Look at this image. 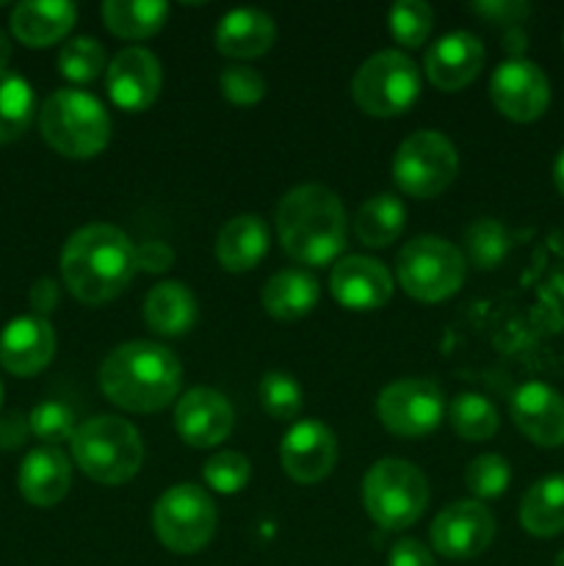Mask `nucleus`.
<instances>
[{"instance_id":"obj_46","label":"nucleus","mask_w":564,"mask_h":566,"mask_svg":"<svg viewBox=\"0 0 564 566\" xmlns=\"http://www.w3.org/2000/svg\"><path fill=\"white\" fill-rule=\"evenodd\" d=\"M9 59H11V42H9V36L0 31V70H6Z\"/></svg>"},{"instance_id":"obj_24","label":"nucleus","mask_w":564,"mask_h":566,"mask_svg":"<svg viewBox=\"0 0 564 566\" xmlns=\"http://www.w3.org/2000/svg\"><path fill=\"white\" fill-rule=\"evenodd\" d=\"M269 252V227L260 216H236L216 235V260L230 274H247Z\"/></svg>"},{"instance_id":"obj_36","label":"nucleus","mask_w":564,"mask_h":566,"mask_svg":"<svg viewBox=\"0 0 564 566\" xmlns=\"http://www.w3.org/2000/svg\"><path fill=\"white\" fill-rule=\"evenodd\" d=\"M509 481H512V470H509L506 459L498 453H481L464 470V486L479 501L501 497L509 490Z\"/></svg>"},{"instance_id":"obj_17","label":"nucleus","mask_w":564,"mask_h":566,"mask_svg":"<svg viewBox=\"0 0 564 566\" xmlns=\"http://www.w3.org/2000/svg\"><path fill=\"white\" fill-rule=\"evenodd\" d=\"M236 415L230 401L210 387H194L177 398L175 429L191 448H216L232 434Z\"/></svg>"},{"instance_id":"obj_45","label":"nucleus","mask_w":564,"mask_h":566,"mask_svg":"<svg viewBox=\"0 0 564 566\" xmlns=\"http://www.w3.org/2000/svg\"><path fill=\"white\" fill-rule=\"evenodd\" d=\"M553 182H556L558 193L564 197V149L556 155V160H553Z\"/></svg>"},{"instance_id":"obj_6","label":"nucleus","mask_w":564,"mask_h":566,"mask_svg":"<svg viewBox=\"0 0 564 566\" xmlns=\"http://www.w3.org/2000/svg\"><path fill=\"white\" fill-rule=\"evenodd\" d=\"M363 506L385 531H404L429 506V481L404 459H382L363 479Z\"/></svg>"},{"instance_id":"obj_29","label":"nucleus","mask_w":564,"mask_h":566,"mask_svg":"<svg viewBox=\"0 0 564 566\" xmlns=\"http://www.w3.org/2000/svg\"><path fill=\"white\" fill-rule=\"evenodd\" d=\"M404 224H407L404 205L393 193H379V197H370L368 202L359 205L357 216H354V235L363 247L385 249L398 241Z\"/></svg>"},{"instance_id":"obj_7","label":"nucleus","mask_w":564,"mask_h":566,"mask_svg":"<svg viewBox=\"0 0 564 566\" xmlns=\"http://www.w3.org/2000/svg\"><path fill=\"white\" fill-rule=\"evenodd\" d=\"M352 97L368 116L390 119L418 103L420 72L401 50H382L365 59L352 77Z\"/></svg>"},{"instance_id":"obj_18","label":"nucleus","mask_w":564,"mask_h":566,"mask_svg":"<svg viewBox=\"0 0 564 566\" xmlns=\"http://www.w3.org/2000/svg\"><path fill=\"white\" fill-rule=\"evenodd\" d=\"M484 66V48L468 31H453L426 50L424 70L431 86L440 92H459L479 77Z\"/></svg>"},{"instance_id":"obj_41","label":"nucleus","mask_w":564,"mask_h":566,"mask_svg":"<svg viewBox=\"0 0 564 566\" xmlns=\"http://www.w3.org/2000/svg\"><path fill=\"white\" fill-rule=\"evenodd\" d=\"M175 263V252H171L169 243L164 241H149L136 247V269L149 271V274H164Z\"/></svg>"},{"instance_id":"obj_11","label":"nucleus","mask_w":564,"mask_h":566,"mask_svg":"<svg viewBox=\"0 0 564 566\" xmlns=\"http://www.w3.org/2000/svg\"><path fill=\"white\" fill-rule=\"evenodd\" d=\"M446 398L431 379H398L376 398V415L390 434L426 437L440 426Z\"/></svg>"},{"instance_id":"obj_1","label":"nucleus","mask_w":564,"mask_h":566,"mask_svg":"<svg viewBox=\"0 0 564 566\" xmlns=\"http://www.w3.org/2000/svg\"><path fill=\"white\" fill-rule=\"evenodd\" d=\"M136 247L111 224L81 227L61 249V280L83 304L114 302L136 276Z\"/></svg>"},{"instance_id":"obj_32","label":"nucleus","mask_w":564,"mask_h":566,"mask_svg":"<svg viewBox=\"0 0 564 566\" xmlns=\"http://www.w3.org/2000/svg\"><path fill=\"white\" fill-rule=\"evenodd\" d=\"M448 420H451V429L468 442L490 440L501 423L498 409L476 392H462V396L453 398L451 407H448Z\"/></svg>"},{"instance_id":"obj_26","label":"nucleus","mask_w":564,"mask_h":566,"mask_svg":"<svg viewBox=\"0 0 564 566\" xmlns=\"http://www.w3.org/2000/svg\"><path fill=\"white\" fill-rule=\"evenodd\" d=\"M197 321V298L182 282H158L144 298V324L164 337H180Z\"/></svg>"},{"instance_id":"obj_31","label":"nucleus","mask_w":564,"mask_h":566,"mask_svg":"<svg viewBox=\"0 0 564 566\" xmlns=\"http://www.w3.org/2000/svg\"><path fill=\"white\" fill-rule=\"evenodd\" d=\"M464 249H468L470 265H476L479 271H492L506 260L509 249H512V235L501 221L484 216L464 230Z\"/></svg>"},{"instance_id":"obj_48","label":"nucleus","mask_w":564,"mask_h":566,"mask_svg":"<svg viewBox=\"0 0 564 566\" xmlns=\"http://www.w3.org/2000/svg\"><path fill=\"white\" fill-rule=\"evenodd\" d=\"M0 403H3V385H0Z\"/></svg>"},{"instance_id":"obj_33","label":"nucleus","mask_w":564,"mask_h":566,"mask_svg":"<svg viewBox=\"0 0 564 566\" xmlns=\"http://www.w3.org/2000/svg\"><path fill=\"white\" fill-rule=\"evenodd\" d=\"M258 392L263 412L269 415V418L282 420V423L299 418V412H302L304 407L302 385H299L291 374H285V370H269V374L260 379Z\"/></svg>"},{"instance_id":"obj_16","label":"nucleus","mask_w":564,"mask_h":566,"mask_svg":"<svg viewBox=\"0 0 564 566\" xmlns=\"http://www.w3.org/2000/svg\"><path fill=\"white\" fill-rule=\"evenodd\" d=\"M330 291L341 307L354 313H370L390 302L393 276L385 263L365 254H348L341 258L332 269Z\"/></svg>"},{"instance_id":"obj_4","label":"nucleus","mask_w":564,"mask_h":566,"mask_svg":"<svg viewBox=\"0 0 564 566\" xmlns=\"http://www.w3.org/2000/svg\"><path fill=\"white\" fill-rule=\"evenodd\" d=\"M72 459L83 475L103 486H119L136 479L144 464V442L136 426L114 415H97L75 429Z\"/></svg>"},{"instance_id":"obj_25","label":"nucleus","mask_w":564,"mask_h":566,"mask_svg":"<svg viewBox=\"0 0 564 566\" xmlns=\"http://www.w3.org/2000/svg\"><path fill=\"white\" fill-rule=\"evenodd\" d=\"M321 298V287L313 274L302 269L276 271L263 285L260 302L263 310L276 321H299L315 310Z\"/></svg>"},{"instance_id":"obj_37","label":"nucleus","mask_w":564,"mask_h":566,"mask_svg":"<svg viewBox=\"0 0 564 566\" xmlns=\"http://www.w3.org/2000/svg\"><path fill=\"white\" fill-rule=\"evenodd\" d=\"M202 479L216 495H236L252 479L249 459L238 451H219L202 468Z\"/></svg>"},{"instance_id":"obj_44","label":"nucleus","mask_w":564,"mask_h":566,"mask_svg":"<svg viewBox=\"0 0 564 566\" xmlns=\"http://www.w3.org/2000/svg\"><path fill=\"white\" fill-rule=\"evenodd\" d=\"M28 431H31V426H28V418H22L20 412H11L6 415L3 420H0V446L3 448H17L25 442Z\"/></svg>"},{"instance_id":"obj_19","label":"nucleus","mask_w":564,"mask_h":566,"mask_svg":"<svg viewBox=\"0 0 564 566\" xmlns=\"http://www.w3.org/2000/svg\"><path fill=\"white\" fill-rule=\"evenodd\" d=\"M55 354V332L48 318L20 315L0 332V365L14 376H33L50 365Z\"/></svg>"},{"instance_id":"obj_30","label":"nucleus","mask_w":564,"mask_h":566,"mask_svg":"<svg viewBox=\"0 0 564 566\" xmlns=\"http://www.w3.org/2000/svg\"><path fill=\"white\" fill-rule=\"evenodd\" d=\"M33 119V88L22 75L0 70V144H9L28 130Z\"/></svg>"},{"instance_id":"obj_38","label":"nucleus","mask_w":564,"mask_h":566,"mask_svg":"<svg viewBox=\"0 0 564 566\" xmlns=\"http://www.w3.org/2000/svg\"><path fill=\"white\" fill-rule=\"evenodd\" d=\"M28 426H31V434L39 437L48 446H59V442H72L75 437V415L66 403L59 401H44L36 403L28 415Z\"/></svg>"},{"instance_id":"obj_9","label":"nucleus","mask_w":564,"mask_h":566,"mask_svg":"<svg viewBox=\"0 0 564 566\" xmlns=\"http://www.w3.org/2000/svg\"><path fill=\"white\" fill-rule=\"evenodd\" d=\"M216 506L202 486L177 484L158 497L153 509V528L160 545L180 556L208 547L216 534Z\"/></svg>"},{"instance_id":"obj_39","label":"nucleus","mask_w":564,"mask_h":566,"mask_svg":"<svg viewBox=\"0 0 564 566\" xmlns=\"http://www.w3.org/2000/svg\"><path fill=\"white\" fill-rule=\"evenodd\" d=\"M219 86L227 103L243 105V108L260 103L265 94L263 75H260L258 70H252V66H243V64L224 66V72L219 75Z\"/></svg>"},{"instance_id":"obj_13","label":"nucleus","mask_w":564,"mask_h":566,"mask_svg":"<svg viewBox=\"0 0 564 566\" xmlns=\"http://www.w3.org/2000/svg\"><path fill=\"white\" fill-rule=\"evenodd\" d=\"M431 547L442 558H476L495 539V520L479 501H459L442 509L431 523Z\"/></svg>"},{"instance_id":"obj_35","label":"nucleus","mask_w":564,"mask_h":566,"mask_svg":"<svg viewBox=\"0 0 564 566\" xmlns=\"http://www.w3.org/2000/svg\"><path fill=\"white\" fill-rule=\"evenodd\" d=\"M431 25H435V14L426 3L420 0H401V3H393L387 11V28H390V36L396 39L401 48H420L429 39Z\"/></svg>"},{"instance_id":"obj_47","label":"nucleus","mask_w":564,"mask_h":566,"mask_svg":"<svg viewBox=\"0 0 564 566\" xmlns=\"http://www.w3.org/2000/svg\"><path fill=\"white\" fill-rule=\"evenodd\" d=\"M553 566H564V551L558 553V556H556V562H553Z\"/></svg>"},{"instance_id":"obj_5","label":"nucleus","mask_w":564,"mask_h":566,"mask_svg":"<svg viewBox=\"0 0 564 566\" xmlns=\"http://www.w3.org/2000/svg\"><path fill=\"white\" fill-rule=\"evenodd\" d=\"M42 136L55 153L66 158H94L108 147L111 119L103 103L81 88H59L39 111Z\"/></svg>"},{"instance_id":"obj_10","label":"nucleus","mask_w":564,"mask_h":566,"mask_svg":"<svg viewBox=\"0 0 564 566\" xmlns=\"http://www.w3.org/2000/svg\"><path fill=\"white\" fill-rule=\"evenodd\" d=\"M459 175L453 144L437 130H418L393 155V180L407 197L431 199L446 191Z\"/></svg>"},{"instance_id":"obj_20","label":"nucleus","mask_w":564,"mask_h":566,"mask_svg":"<svg viewBox=\"0 0 564 566\" xmlns=\"http://www.w3.org/2000/svg\"><path fill=\"white\" fill-rule=\"evenodd\" d=\"M512 420L534 446H564V398L542 381H529L512 396Z\"/></svg>"},{"instance_id":"obj_28","label":"nucleus","mask_w":564,"mask_h":566,"mask_svg":"<svg viewBox=\"0 0 564 566\" xmlns=\"http://www.w3.org/2000/svg\"><path fill=\"white\" fill-rule=\"evenodd\" d=\"M100 14L114 36L142 42L166 25L169 6L160 0H105Z\"/></svg>"},{"instance_id":"obj_12","label":"nucleus","mask_w":564,"mask_h":566,"mask_svg":"<svg viewBox=\"0 0 564 566\" xmlns=\"http://www.w3.org/2000/svg\"><path fill=\"white\" fill-rule=\"evenodd\" d=\"M490 99L506 119L534 122L551 105V83L534 61L509 59L492 72Z\"/></svg>"},{"instance_id":"obj_21","label":"nucleus","mask_w":564,"mask_h":566,"mask_svg":"<svg viewBox=\"0 0 564 566\" xmlns=\"http://www.w3.org/2000/svg\"><path fill=\"white\" fill-rule=\"evenodd\" d=\"M17 484H20L22 497H25L31 506L50 509L55 503H61L70 492L72 484V464L66 459V453L61 448L53 446H39L33 451H28V457L22 459L20 475H17Z\"/></svg>"},{"instance_id":"obj_42","label":"nucleus","mask_w":564,"mask_h":566,"mask_svg":"<svg viewBox=\"0 0 564 566\" xmlns=\"http://www.w3.org/2000/svg\"><path fill=\"white\" fill-rule=\"evenodd\" d=\"M387 566H435V556L424 542L398 539L387 553Z\"/></svg>"},{"instance_id":"obj_15","label":"nucleus","mask_w":564,"mask_h":566,"mask_svg":"<svg viewBox=\"0 0 564 566\" xmlns=\"http://www.w3.org/2000/svg\"><path fill=\"white\" fill-rule=\"evenodd\" d=\"M160 81H164L160 64L147 48L119 50L105 70L111 103L122 111H130V114L147 111L158 99Z\"/></svg>"},{"instance_id":"obj_23","label":"nucleus","mask_w":564,"mask_h":566,"mask_svg":"<svg viewBox=\"0 0 564 566\" xmlns=\"http://www.w3.org/2000/svg\"><path fill=\"white\" fill-rule=\"evenodd\" d=\"M77 20L66 0H25L11 9V33L28 48H48L64 39Z\"/></svg>"},{"instance_id":"obj_34","label":"nucleus","mask_w":564,"mask_h":566,"mask_svg":"<svg viewBox=\"0 0 564 566\" xmlns=\"http://www.w3.org/2000/svg\"><path fill=\"white\" fill-rule=\"evenodd\" d=\"M105 66V50L97 39L77 36L61 48L59 53V72L70 83H92L97 81Z\"/></svg>"},{"instance_id":"obj_2","label":"nucleus","mask_w":564,"mask_h":566,"mask_svg":"<svg viewBox=\"0 0 564 566\" xmlns=\"http://www.w3.org/2000/svg\"><path fill=\"white\" fill-rule=\"evenodd\" d=\"M182 385L180 359L160 343L130 340L116 346L100 365V390L127 412H160Z\"/></svg>"},{"instance_id":"obj_14","label":"nucleus","mask_w":564,"mask_h":566,"mask_svg":"<svg viewBox=\"0 0 564 566\" xmlns=\"http://www.w3.org/2000/svg\"><path fill=\"white\" fill-rule=\"evenodd\" d=\"M282 470L296 484H318L337 462V440L318 420H299L280 442Z\"/></svg>"},{"instance_id":"obj_3","label":"nucleus","mask_w":564,"mask_h":566,"mask_svg":"<svg viewBox=\"0 0 564 566\" xmlns=\"http://www.w3.org/2000/svg\"><path fill=\"white\" fill-rule=\"evenodd\" d=\"M276 235L299 265H332L346 249V213L335 191L318 182L296 186L276 205Z\"/></svg>"},{"instance_id":"obj_40","label":"nucleus","mask_w":564,"mask_h":566,"mask_svg":"<svg viewBox=\"0 0 564 566\" xmlns=\"http://www.w3.org/2000/svg\"><path fill=\"white\" fill-rule=\"evenodd\" d=\"M473 11L492 25H514L529 17L531 6L523 0H481V3H473Z\"/></svg>"},{"instance_id":"obj_43","label":"nucleus","mask_w":564,"mask_h":566,"mask_svg":"<svg viewBox=\"0 0 564 566\" xmlns=\"http://www.w3.org/2000/svg\"><path fill=\"white\" fill-rule=\"evenodd\" d=\"M59 298H61L59 282L50 280V276H42V280L33 282L31 293H28V302H31L33 315H39V318H48V315L59 307Z\"/></svg>"},{"instance_id":"obj_8","label":"nucleus","mask_w":564,"mask_h":566,"mask_svg":"<svg viewBox=\"0 0 564 566\" xmlns=\"http://www.w3.org/2000/svg\"><path fill=\"white\" fill-rule=\"evenodd\" d=\"M464 254L451 241L420 235L401 249L396 263L398 285L409 298L435 304L446 302L464 282Z\"/></svg>"},{"instance_id":"obj_22","label":"nucleus","mask_w":564,"mask_h":566,"mask_svg":"<svg viewBox=\"0 0 564 566\" xmlns=\"http://www.w3.org/2000/svg\"><path fill=\"white\" fill-rule=\"evenodd\" d=\"M276 39V25L265 11L260 9H236L221 17L216 25L213 42L216 50L227 59L249 61L265 55Z\"/></svg>"},{"instance_id":"obj_27","label":"nucleus","mask_w":564,"mask_h":566,"mask_svg":"<svg viewBox=\"0 0 564 566\" xmlns=\"http://www.w3.org/2000/svg\"><path fill=\"white\" fill-rule=\"evenodd\" d=\"M520 525L536 539L564 534V475H545L520 501Z\"/></svg>"}]
</instances>
